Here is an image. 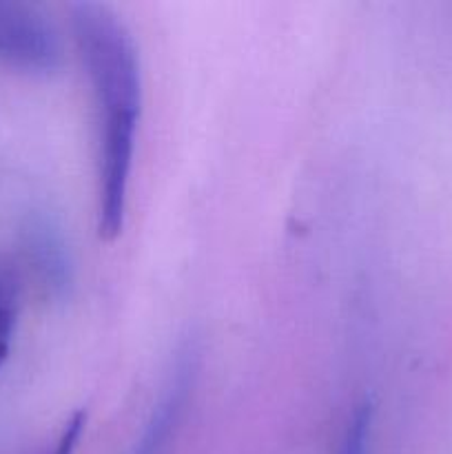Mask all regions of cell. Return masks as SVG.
Segmentation results:
<instances>
[{"instance_id":"1","label":"cell","mask_w":452,"mask_h":454,"mask_svg":"<svg viewBox=\"0 0 452 454\" xmlns=\"http://www.w3.org/2000/svg\"><path fill=\"white\" fill-rule=\"evenodd\" d=\"M69 22L96 109L97 235L111 242L127 220L142 115L140 53L129 27L109 4L74 3Z\"/></svg>"},{"instance_id":"2","label":"cell","mask_w":452,"mask_h":454,"mask_svg":"<svg viewBox=\"0 0 452 454\" xmlns=\"http://www.w3.org/2000/svg\"><path fill=\"white\" fill-rule=\"evenodd\" d=\"M65 62L60 31L40 7L0 0V65L18 74L49 78Z\"/></svg>"},{"instance_id":"3","label":"cell","mask_w":452,"mask_h":454,"mask_svg":"<svg viewBox=\"0 0 452 454\" xmlns=\"http://www.w3.org/2000/svg\"><path fill=\"white\" fill-rule=\"evenodd\" d=\"M195 375H198V348H195L193 341H186L177 350L175 364H173L158 406L153 408L140 439L129 454H162L168 439L175 433L182 415H184V406L189 402L191 390H193Z\"/></svg>"},{"instance_id":"4","label":"cell","mask_w":452,"mask_h":454,"mask_svg":"<svg viewBox=\"0 0 452 454\" xmlns=\"http://www.w3.org/2000/svg\"><path fill=\"white\" fill-rule=\"evenodd\" d=\"M22 282L18 270L0 257V366L7 362L20 313Z\"/></svg>"},{"instance_id":"5","label":"cell","mask_w":452,"mask_h":454,"mask_svg":"<svg viewBox=\"0 0 452 454\" xmlns=\"http://www.w3.org/2000/svg\"><path fill=\"white\" fill-rule=\"evenodd\" d=\"M372 403L368 399L359 402L346 417L341 428L339 442L335 454H370V434H372Z\"/></svg>"},{"instance_id":"6","label":"cell","mask_w":452,"mask_h":454,"mask_svg":"<svg viewBox=\"0 0 452 454\" xmlns=\"http://www.w3.org/2000/svg\"><path fill=\"white\" fill-rule=\"evenodd\" d=\"M84 430H87V411H75L74 415L60 426L58 434L53 437V442L47 443L38 454H75Z\"/></svg>"}]
</instances>
